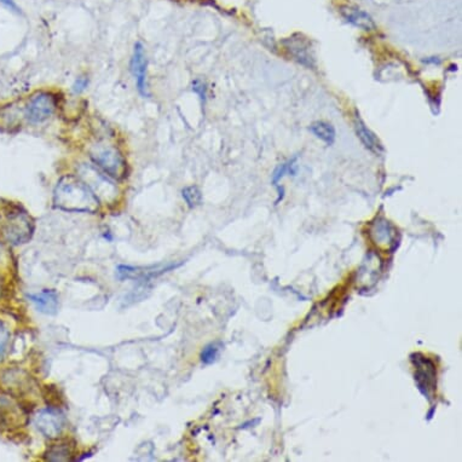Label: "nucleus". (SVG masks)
Returning <instances> with one entry per match:
<instances>
[{
	"label": "nucleus",
	"mask_w": 462,
	"mask_h": 462,
	"mask_svg": "<svg viewBox=\"0 0 462 462\" xmlns=\"http://www.w3.org/2000/svg\"><path fill=\"white\" fill-rule=\"evenodd\" d=\"M8 339H10V333H8V329L0 323V361L4 358L6 347H8Z\"/></svg>",
	"instance_id": "18"
},
{
	"label": "nucleus",
	"mask_w": 462,
	"mask_h": 462,
	"mask_svg": "<svg viewBox=\"0 0 462 462\" xmlns=\"http://www.w3.org/2000/svg\"><path fill=\"white\" fill-rule=\"evenodd\" d=\"M182 262L175 264H158V265H151V267H126L120 265L117 267V277L120 279H149L156 277L158 275H163L167 271L172 270L178 267Z\"/></svg>",
	"instance_id": "6"
},
{
	"label": "nucleus",
	"mask_w": 462,
	"mask_h": 462,
	"mask_svg": "<svg viewBox=\"0 0 462 462\" xmlns=\"http://www.w3.org/2000/svg\"><path fill=\"white\" fill-rule=\"evenodd\" d=\"M289 173V175H296V158H291L288 163H282L276 168L272 175V184L275 187H279V182L281 179L284 178V175Z\"/></svg>",
	"instance_id": "14"
},
{
	"label": "nucleus",
	"mask_w": 462,
	"mask_h": 462,
	"mask_svg": "<svg viewBox=\"0 0 462 462\" xmlns=\"http://www.w3.org/2000/svg\"><path fill=\"white\" fill-rule=\"evenodd\" d=\"M131 71L134 74L137 88L142 96H149L146 88V57L142 42L134 45V56L131 59Z\"/></svg>",
	"instance_id": "8"
},
{
	"label": "nucleus",
	"mask_w": 462,
	"mask_h": 462,
	"mask_svg": "<svg viewBox=\"0 0 462 462\" xmlns=\"http://www.w3.org/2000/svg\"><path fill=\"white\" fill-rule=\"evenodd\" d=\"M88 86V79L85 78V76H81L79 79L75 80L74 85H73V91L75 93H81V92L85 91L86 88Z\"/></svg>",
	"instance_id": "19"
},
{
	"label": "nucleus",
	"mask_w": 462,
	"mask_h": 462,
	"mask_svg": "<svg viewBox=\"0 0 462 462\" xmlns=\"http://www.w3.org/2000/svg\"><path fill=\"white\" fill-rule=\"evenodd\" d=\"M1 4H4L5 6H8L10 10H13L15 13H20L18 10V6H17L16 3L13 0H0Z\"/></svg>",
	"instance_id": "21"
},
{
	"label": "nucleus",
	"mask_w": 462,
	"mask_h": 462,
	"mask_svg": "<svg viewBox=\"0 0 462 462\" xmlns=\"http://www.w3.org/2000/svg\"><path fill=\"white\" fill-rule=\"evenodd\" d=\"M34 231L33 219L21 207L11 209L5 221L3 233L6 240L13 245L28 242Z\"/></svg>",
	"instance_id": "2"
},
{
	"label": "nucleus",
	"mask_w": 462,
	"mask_h": 462,
	"mask_svg": "<svg viewBox=\"0 0 462 462\" xmlns=\"http://www.w3.org/2000/svg\"><path fill=\"white\" fill-rule=\"evenodd\" d=\"M412 362L417 368L415 380L417 388L427 398H431L433 392L436 390V368L432 361L424 357L422 354H412Z\"/></svg>",
	"instance_id": "5"
},
{
	"label": "nucleus",
	"mask_w": 462,
	"mask_h": 462,
	"mask_svg": "<svg viewBox=\"0 0 462 462\" xmlns=\"http://www.w3.org/2000/svg\"><path fill=\"white\" fill-rule=\"evenodd\" d=\"M37 429L47 438H57L64 429V417L59 410L44 409L35 417Z\"/></svg>",
	"instance_id": "7"
},
{
	"label": "nucleus",
	"mask_w": 462,
	"mask_h": 462,
	"mask_svg": "<svg viewBox=\"0 0 462 462\" xmlns=\"http://www.w3.org/2000/svg\"><path fill=\"white\" fill-rule=\"evenodd\" d=\"M91 158L103 173L112 178L125 177L126 161L119 150L112 146H98L91 151Z\"/></svg>",
	"instance_id": "3"
},
{
	"label": "nucleus",
	"mask_w": 462,
	"mask_h": 462,
	"mask_svg": "<svg viewBox=\"0 0 462 462\" xmlns=\"http://www.w3.org/2000/svg\"><path fill=\"white\" fill-rule=\"evenodd\" d=\"M219 350H221V347L216 344H209L201 352V361L204 364H212L216 362V358L219 356Z\"/></svg>",
	"instance_id": "17"
},
{
	"label": "nucleus",
	"mask_w": 462,
	"mask_h": 462,
	"mask_svg": "<svg viewBox=\"0 0 462 462\" xmlns=\"http://www.w3.org/2000/svg\"><path fill=\"white\" fill-rule=\"evenodd\" d=\"M371 238L379 245H388L392 241L391 225L388 221H378L371 228Z\"/></svg>",
	"instance_id": "12"
},
{
	"label": "nucleus",
	"mask_w": 462,
	"mask_h": 462,
	"mask_svg": "<svg viewBox=\"0 0 462 462\" xmlns=\"http://www.w3.org/2000/svg\"><path fill=\"white\" fill-rule=\"evenodd\" d=\"M71 454V450L68 444H56L47 451L46 458L49 461H67Z\"/></svg>",
	"instance_id": "15"
},
{
	"label": "nucleus",
	"mask_w": 462,
	"mask_h": 462,
	"mask_svg": "<svg viewBox=\"0 0 462 462\" xmlns=\"http://www.w3.org/2000/svg\"><path fill=\"white\" fill-rule=\"evenodd\" d=\"M182 195L190 209H195L202 202V194H201L200 189L194 185L184 187Z\"/></svg>",
	"instance_id": "16"
},
{
	"label": "nucleus",
	"mask_w": 462,
	"mask_h": 462,
	"mask_svg": "<svg viewBox=\"0 0 462 462\" xmlns=\"http://www.w3.org/2000/svg\"><path fill=\"white\" fill-rule=\"evenodd\" d=\"M54 204L67 212L96 213L100 200L83 179L63 175L54 187Z\"/></svg>",
	"instance_id": "1"
},
{
	"label": "nucleus",
	"mask_w": 462,
	"mask_h": 462,
	"mask_svg": "<svg viewBox=\"0 0 462 462\" xmlns=\"http://www.w3.org/2000/svg\"><path fill=\"white\" fill-rule=\"evenodd\" d=\"M57 98L51 92H39L25 107V117L32 124H40L54 115Z\"/></svg>",
	"instance_id": "4"
},
{
	"label": "nucleus",
	"mask_w": 462,
	"mask_h": 462,
	"mask_svg": "<svg viewBox=\"0 0 462 462\" xmlns=\"http://www.w3.org/2000/svg\"><path fill=\"white\" fill-rule=\"evenodd\" d=\"M310 131L313 132L320 141L327 143L328 146L333 144L335 141V129L333 126L325 122V121H316L313 125L310 126Z\"/></svg>",
	"instance_id": "13"
},
{
	"label": "nucleus",
	"mask_w": 462,
	"mask_h": 462,
	"mask_svg": "<svg viewBox=\"0 0 462 462\" xmlns=\"http://www.w3.org/2000/svg\"><path fill=\"white\" fill-rule=\"evenodd\" d=\"M192 90L200 96L202 102L206 100V85H204L202 81H200V80H195V81L192 83Z\"/></svg>",
	"instance_id": "20"
},
{
	"label": "nucleus",
	"mask_w": 462,
	"mask_h": 462,
	"mask_svg": "<svg viewBox=\"0 0 462 462\" xmlns=\"http://www.w3.org/2000/svg\"><path fill=\"white\" fill-rule=\"evenodd\" d=\"M342 16L345 17L347 21L356 25L358 28L363 30H375V23L371 17L368 13H364L362 10L357 8H351L345 6L342 8Z\"/></svg>",
	"instance_id": "10"
},
{
	"label": "nucleus",
	"mask_w": 462,
	"mask_h": 462,
	"mask_svg": "<svg viewBox=\"0 0 462 462\" xmlns=\"http://www.w3.org/2000/svg\"><path fill=\"white\" fill-rule=\"evenodd\" d=\"M28 298L33 301V304L37 306L40 313L46 315H54L57 313L59 296L56 291L44 289L37 294H30Z\"/></svg>",
	"instance_id": "9"
},
{
	"label": "nucleus",
	"mask_w": 462,
	"mask_h": 462,
	"mask_svg": "<svg viewBox=\"0 0 462 462\" xmlns=\"http://www.w3.org/2000/svg\"><path fill=\"white\" fill-rule=\"evenodd\" d=\"M354 127H356L357 137L361 139V142L364 144L366 149L371 150L375 154H379L380 151H381V144H380L379 139L371 132V129H366L364 122L358 117H356V120H354Z\"/></svg>",
	"instance_id": "11"
}]
</instances>
